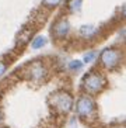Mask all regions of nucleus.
Instances as JSON below:
<instances>
[{
	"label": "nucleus",
	"mask_w": 126,
	"mask_h": 128,
	"mask_svg": "<svg viewBox=\"0 0 126 128\" xmlns=\"http://www.w3.org/2000/svg\"><path fill=\"white\" fill-rule=\"evenodd\" d=\"M108 86L107 76L98 69H91L83 76L81 79V90L83 93L90 96H97L102 93Z\"/></svg>",
	"instance_id": "1"
},
{
	"label": "nucleus",
	"mask_w": 126,
	"mask_h": 128,
	"mask_svg": "<svg viewBox=\"0 0 126 128\" xmlns=\"http://www.w3.org/2000/svg\"><path fill=\"white\" fill-rule=\"evenodd\" d=\"M125 62V52L119 46H107L98 54V64L100 68L108 72H114L122 66Z\"/></svg>",
	"instance_id": "2"
},
{
	"label": "nucleus",
	"mask_w": 126,
	"mask_h": 128,
	"mask_svg": "<svg viewBox=\"0 0 126 128\" xmlns=\"http://www.w3.org/2000/svg\"><path fill=\"white\" fill-rule=\"evenodd\" d=\"M74 111L77 114V118L81 121L90 122V121L95 120L97 117V103L94 96L90 94H80L78 98L74 102Z\"/></svg>",
	"instance_id": "3"
},
{
	"label": "nucleus",
	"mask_w": 126,
	"mask_h": 128,
	"mask_svg": "<svg viewBox=\"0 0 126 128\" xmlns=\"http://www.w3.org/2000/svg\"><path fill=\"white\" fill-rule=\"evenodd\" d=\"M74 102H76L74 97L67 90H58L49 97V104L56 110V113L63 114V116L69 114L74 108Z\"/></svg>",
	"instance_id": "4"
},
{
	"label": "nucleus",
	"mask_w": 126,
	"mask_h": 128,
	"mask_svg": "<svg viewBox=\"0 0 126 128\" xmlns=\"http://www.w3.org/2000/svg\"><path fill=\"white\" fill-rule=\"evenodd\" d=\"M25 73L28 76V79L32 80L34 83H41L46 78L48 69H46V65L42 60H32L31 64H28Z\"/></svg>",
	"instance_id": "5"
},
{
	"label": "nucleus",
	"mask_w": 126,
	"mask_h": 128,
	"mask_svg": "<svg viewBox=\"0 0 126 128\" xmlns=\"http://www.w3.org/2000/svg\"><path fill=\"white\" fill-rule=\"evenodd\" d=\"M70 31H71V26H70V21L67 20V17L58 18L52 26V35L58 41L66 40L70 35Z\"/></svg>",
	"instance_id": "6"
},
{
	"label": "nucleus",
	"mask_w": 126,
	"mask_h": 128,
	"mask_svg": "<svg viewBox=\"0 0 126 128\" xmlns=\"http://www.w3.org/2000/svg\"><path fill=\"white\" fill-rule=\"evenodd\" d=\"M77 34L84 41H94V40H97L100 37L101 28L97 26H93V24H84V26H81L78 28Z\"/></svg>",
	"instance_id": "7"
},
{
	"label": "nucleus",
	"mask_w": 126,
	"mask_h": 128,
	"mask_svg": "<svg viewBox=\"0 0 126 128\" xmlns=\"http://www.w3.org/2000/svg\"><path fill=\"white\" fill-rule=\"evenodd\" d=\"M66 7H67V12L71 13V14L80 13L83 8V0H67Z\"/></svg>",
	"instance_id": "8"
},
{
	"label": "nucleus",
	"mask_w": 126,
	"mask_h": 128,
	"mask_svg": "<svg viewBox=\"0 0 126 128\" xmlns=\"http://www.w3.org/2000/svg\"><path fill=\"white\" fill-rule=\"evenodd\" d=\"M46 44H48V38L44 37V35H37V37H34L32 40H31L30 45L32 49H41V48H44Z\"/></svg>",
	"instance_id": "9"
},
{
	"label": "nucleus",
	"mask_w": 126,
	"mask_h": 128,
	"mask_svg": "<svg viewBox=\"0 0 126 128\" xmlns=\"http://www.w3.org/2000/svg\"><path fill=\"white\" fill-rule=\"evenodd\" d=\"M83 62L84 64H94L95 60H98V54L95 51H88V52H85L83 55Z\"/></svg>",
	"instance_id": "10"
},
{
	"label": "nucleus",
	"mask_w": 126,
	"mask_h": 128,
	"mask_svg": "<svg viewBox=\"0 0 126 128\" xmlns=\"http://www.w3.org/2000/svg\"><path fill=\"white\" fill-rule=\"evenodd\" d=\"M83 66H84V62H83V60H78V59L70 60V62L67 64V68H69V70H71V72H78V70H81Z\"/></svg>",
	"instance_id": "11"
},
{
	"label": "nucleus",
	"mask_w": 126,
	"mask_h": 128,
	"mask_svg": "<svg viewBox=\"0 0 126 128\" xmlns=\"http://www.w3.org/2000/svg\"><path fill=\"white\" fill-rule=\"evenodd\" d=\"M60 3H62V0H42L44 7L49 8V10H53V8H56Z\"/></svg>",
	"instance_id": "12"
},
{
	"label": "nucleus",
	"mask_w": 126,
	"mask_h": 128,
	"mask_svg": "<svg viewBox=\"0 0 126 128\" xmlns=\"http://www.w3.org/2000/svg\"><path fill=\"white\" fill-rule=\"evenodd\" d=\"M7 68H8V65H7V62L6 60H3V59H0V78L7 72Z\"/></svg>",
	"instance_id": "13"
},
{
	"label": "nucleus",
	"mask_w": 126,
	"mask_h": 128,
	"mask_svg": "<svg viewBox=\"0 0 126 128\" xmlns=\"http://www.w3.org/2000/svg\"><path fill=\"white\" fill-rule=\"evenodd\" d=\"M119 16H121V18L122 20L126 21V4H123L122 7L119 8Z\"/></svg>",
	"instance_id": "14"
},
{
	"label": "nucleus",
	"mask_w": 126,
	"mask_h": 128,
	"mask_svg": "<svg viewBox=\"0 0 126 128\" xmlns=\"http://www.w3.org/2000/svg\"><path fill=\"white\" fill-rule=\"evenodd\" d=\"M1 124H3V111L0 108V127H1Z\"/></svg>",
	"instance_id": "15"
},
{
	"label": "nucleus",
	"mask_w": 126,
	"mask_h": 128,
	"mask_svg": "<svg viewBox=\"0 0 126 128\" xmlns=\"http://www.w3.org/2000/svg\"><path fill=\"white\" fill-rule=\"evenodd\" d=\"M123 40H125V45H126V32H125V37H123Z\"/></svg>",
	"instance_id": "16"
},
{
	"label": "nucleus",
	"mask_w": 126,
	"mask_h": 128,
	"mask_svg": "<svg viewBox=\"0 0 126 128\" xmlns=\"http://www.w3.org/2000/svg\"><path fill=\"white\" fill-rule=\"evenodd\" d=\"M0 128H6V127H0Z\"/></svg>",
	"instance_id": "17"
}]
</instances>
